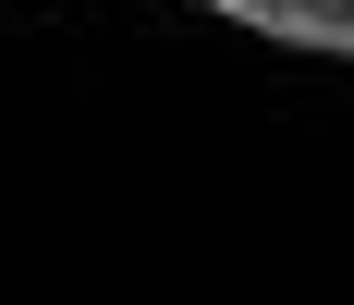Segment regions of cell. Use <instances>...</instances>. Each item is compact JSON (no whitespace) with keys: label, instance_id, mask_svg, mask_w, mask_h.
Segmentation results:
<instances>
[{"label":"cell","instance_id":"cell-1","mask_svg":"<svg viewBox=\"0 0 354 305\" xmlns=\"http://www.w3.org/2000/svg\"><path fill=\"white\" fill-rule=\"evenodd\" d=\"M232 12H245V0H232Z\"/></svg>","mask_w":354,"mask_h":305}]
</instances>
